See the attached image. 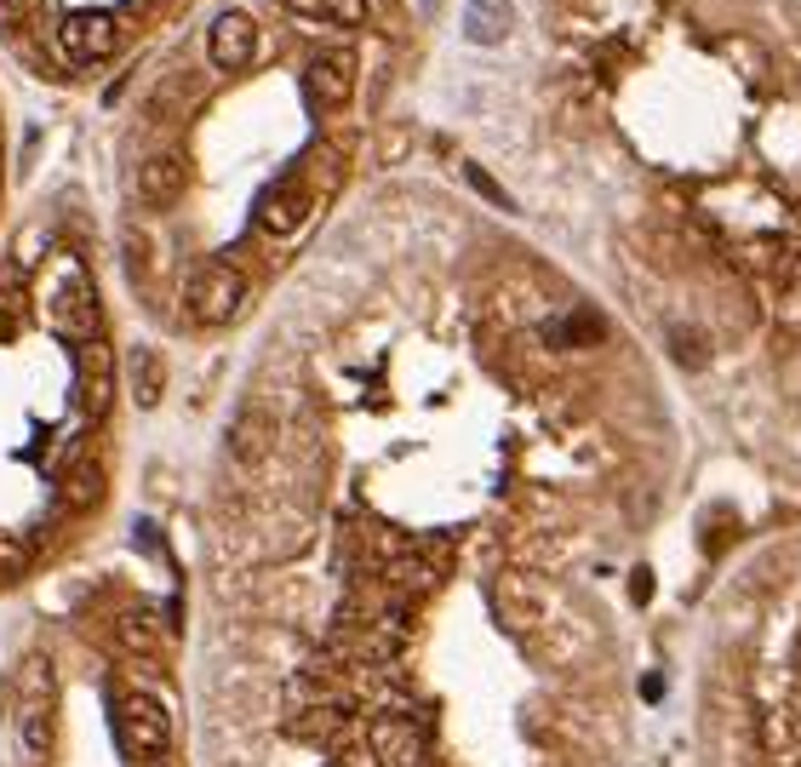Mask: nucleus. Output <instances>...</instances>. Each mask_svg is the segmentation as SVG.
<instances>
[{
	"instance_id": "obj_18",
	"label": "nucleus",
	"mask_w": 801,
	"mask_h": 767,
	"mask_svg": "<svg viewBox=\"0 0 801 767\" xmlns=\"http://www.w3.org/2000/svg\"><path fill=\"white\" fill-rule=\"evenodd\" d=\"M23 321V287L18 281H0V339H12Z\"/></svg>"
},
{
	"instance_id": "obj_17",
	"label": "nucleus",
	"mask_w": 801,
	"mask_h": 767,
	"mask_svg": "<svg viewBox=\"0 0 801 767\" xmlns=\"http://www.w3.org/2000/svg\"><path fill=\"white\" fill-rule=\"evenodd\" d=\"M601 332H607V327H601V315H590V310H573V315H566L561 327H550V344H595Z\"/></svg>"
},
{
	"instance_id": "obj_6",
	"label": "nucleus",
	"mask_w": 801,
	"mask_h": 767,
	"mask_svg": "<svg viewBox=\"0 0 801 767\" xmlns=\"http://www.w3.org/2000/svg\"><path fill=\"white\" fill-rule=\"evenodd\" d=\"M310 207H315V189L304 178V166H292L281 184H270L258 195V229L263 236H292V229H304Z\"/></svg>"
},
{
	"instance_id": "obj_8",
	"label": "nucleus",
	"mask_w": 801,
	"mask_h": 767,
	"mask_svg": "<svg viewBox=\"0 0 801 767\" xmlns=\"http://www.w3.org/2000/svg\"><path fill=\"white\" fill-rule=\"evenodd\" d=\"M115 18L110 12H70L58 23V46L70 63H97V58H110L115 52Z\"/></svg>"
},
{
	"instance_id": "obj_7",
	"label": "nucleus",
	"mask_w": 801,
	"mask_h": 767,
	"mask_svg": "<svg viewBox=\"0 0 801 767\" xmlns=\"http://www.w3.org/2000/svg\"><path fill=\"white\" fill-rule=\"evenodd\" d=\"M304 92H310V104H321V110L350 104V92H355V52L350 46H321L310 58V70H304Z\"/></svg>"
},
{
	"instance_id": "obj_13",
	"label": "nucleus",
	"mask_w": 801,
	"mask_h": 767,
	"mask_svg": "<svg viewBox=\"0 0 801 767\" xmlns=\"http://www.w3.org/2000/svg\"><path fill=\"white\" fill-rule=\"evenodd\" d=\"M97 493H104V470H97V458H92V453H75L70 470H63V505L86 510V505H97Z\"/></svg>"
},
{
	"instance_id": "obj_10",
	"label": "nucleus",
	"mask_w": 801,
	"mask_h": 767,
	"mask_svg": "<svg viewBox=\"0 0 801 767\" xmlns=\"http://www.w3.org/2000/svg\"><path fill=\"white\" fill-rule=\"evenodd\" d=\"M184 184H189V166H184L178 149H160V155H149V160L138 166V195H144V207H173L178 195H184Z\"/></svg>"
},
{
	"instance_id": "obj_19",
	"label": "nucleus",
	"mask_w": 801,
	"mask_h": 767,
	"mask_svg": "<svg viewBox=\"0 0 801 767\" xmlns=\"http://www.w3.org/2000/svg\"><path fill=\"white\" fill-rule=\"evenodd\" d=\"M121 642L132 647V653H155V630H149V619H121Z\"/></svg>"
},
{
	"instance_id": "obj_21",
	"label": "nucleus",
	"mask_w": 801,
	"mask_h": 767,
	"mask_svg": "<svg viewBox=\"0 0 801 767\" xmlns=\"http://www.w3.org/2000/svg\"><path fill=\"white\" fill-rule=\"evenodd\" d=\"M676 355H682L687 366H698V361H705V339H687V332H676Z\"/></svg>"
},
{
	"instance_id": "obj_12",
	"label": "nucleus",
	"mask_w": 801,
	"mask_h": 767,
	"mask_svg": "<svg viewBox=\"0 0 801 767\" xmlns=\"http://www.w3.org/2000/svg\"><path fill=\"white\" fill-rule=\"evenodd\" d=\"M464 35L476 46H498L510 35V0H470V12H464Z\"/></svg>"
},
{
	"instance_id": "obj_14",
	"label": "nucleus",
	"mask_w": 801,
	"mask_h": 767,
	"mask_svg": "<svg viewBox=\"0 0 801 767\" xmlns=\"http://www.w3.org/2000/svg\"><path fill=\"white\" fill-rule=\"evenodd\" d=\"M160 390H166L160 355H155V350H138V355H132V402H138V407H155Z\"/></svg>"
},
{
	"instance_id": "obj_1",
	"label": "nucleus",
	"mask_w": 801,
	"mask_h": 767,
	"mask_svg": "<svg viewBox=\"0 0 801 767\" xmlns=\"http://www.w3.org/2000/svg\"><path fill=\"white\" fill-rule=\"evenodd\" d=\"M46 321L58 339H70V344H92L97 339V327H104V310H97V292L86 281V270L75 258H63L58 263V276L46 287Z\"/></svg>"
},
{
	"instance_id": "obj_4",
	"label": "nucleus",
	"mask_w": 801,
	"mask_h": 767,
	"mask_svg": "<svg viewBox=\"0 0 801 767\" xmlns=\"http://www.w3.org/2000/svg\"><path fill=\"white\" fill-rule=\"evenodd\" d=\"M18 727H23L29 756H46V745H52V664L41 653H29L18 671Z\"/></svg>"
},
{
	"instance_id": "obj_2",
	"label": "nucleus",
	"mask_w": 801,
	"mask_h": 767,
	"mask_svg": "<svg viewBox=\"0 0 801 767\" xmlns=\"http://www.w3.org/2000/svg\"><path fill=\"white\" fill-rule=\"evenodd\" d=\"M555 613H561V602H555V590L544 579H532V573L498 579V619H504L516 636H550Z\"/></svg>"
},
{
	"instance_id": "obj_16",
	"label": "nucleus",
	"mask_w": 801,
	"mask_h": 767,
	"mask_svg": "<svg viewBox=\"0 0 801 767\" xmlns=\"http://www.w3.org/2000/svg\"><path fill=\"white\" fill-rule=\"evenodd\" d=\"M229 447H236L247 464H258V458H263V447H270V424H263V413H258V407H252L236 429H229Z\"/></svg>"
},
{
	"instance_id": "obj_15",
	"label": "nucleus",
	"mask_w": 801,
	"mask_h": 767,
	"mask_svg": "<svg viewBox=\"0 0 801 767\" xmlns=\"http://www.w3.org/2000/svg\"><path fill=\"white\" fill-rule=\"evenodd\" d=\"M298 18H321V23H361L366 18V0H287Z\"/></svg>"
},
{
	"instance_id": "obj_3",
	"label": "nucleus",
	"mask_w": 801,
	"mask_h": 767,
	"mask_svg": "<svg viewBox=\"0 0 801 767\" xmlns=\"http://www.w3.org/2000/svg\"><path fill=\"white\" fill-rule=\"evenodd\" d=\"M241 298H247V281H241V270H229V263H200V270L189 276L184 310H189L200 327H223V321H236Z\"/></svg>"
},
{
	"instance_id": "obj_9",
	"label": "nucleus",
	"mask_w": 801,
	"mask_h": 767,
	"mask_svg": "<svg viewBox=\"0 0 801 767\" xmlns=\"http://www.w3.org/2000/svg\"><path fill=\"white\" fill-rule=\"evenodd\" d=\"M207 52H212L218 70H247L252 52H258V29H252V18H247V12H223V18L212 23V35H207Z\"/></svg>"
},
{
	"instance_id": "obj_5",
	"label": "nucleus",
	"mask_w": 801,
	"mask_h": 767,
	"mask_svg": "<svg viewBox=\"0 0 801 767\" xmlns=\"http://www.w3.org/2000/svg\"><path fill=\"white\" fill-rule=\"evenodd\" d=\"M121 745L138 761H160L173 750V716L155 693H126L121 698Z\"/></svg>"
},
{
	"instance_id": "obj_20",
	"label": "nucleus",
	"mask_w": 801,
	"mask_h": 767,
	"mask_svg": "<svg viewBox=\"0 0 801 767\" xmlns=\"http://www.w3.org/2000/svg\"><path fill=\"white\" fill-rule=\"evenodd\" d=\"M464 178H470V184H476V189L487 195V201H492V207H510V195H504V189H498V184H492V178L481 173V166H476V160H470V166H464Z\"/></svg>"
},
{
	"instance_id": "obj_11",
	"label": "nucleus",
	"mask_w": 801,
	"mask_h": 767,
	"mask_svg": "<svg viewBox=\"0 0 801 767\" xmlns=\"http://www.w3.org/2000/svg\"><path fill=\"white\" fill-rule=\"evenodd\" d=\"M110 395H115V361H110L104 339H97V350L81 355V407H86V413H104Z\"/></svg>"
}]
</instances>
